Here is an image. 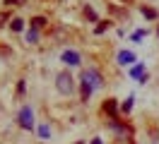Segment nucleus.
<instances>
[{
	"instance_id": "f257e3e1",
	"label": "nucleus",
	"mask_w": 159,
	"mask_h": 144,
	"mask_svg": "<svg viewBox=\"0 0 159 144\" xmlns=\"http://www.w3.org/2000/svg\"><path fill=\"white\" fill-rule=\"evenodd\" d=\"M56 89H58L63 96H70L75 91V79H72V75H70L68 70L58 72V77H56Z\"/></svg>"
},
{
	"instance_id": "f03ea898",
	"label": "nucleus",
	"mask_w": 159,
	"mask_h": 144,
	"mask_svg": "<svg viewBox=\"0 0 159 144\" xmlns=\"http://www.w3.org/2000/svg\"><path fill=\"white\" fill-rule=\"evenodd\" d=\"M82 79H84V82H87L92 89H101V86H104V77H101L99 72L94 70V67L84 70V72H82Z\"/></svg>"
},
{
	"instance_id": "7ed1b4c3",
	"label": "nucleus",
	"mask_w": 159,
	"mask_h": 144,
	"mask_svg": "<svg viewBox=\"0 0 159 144\" xmlns=\"http://www.w3.org/2000/svg\"><path fill=\"white\" fill-rule=\"evenodd\" d=\"M20 125L24 127V130H31V127H34V113H31L29 106H24V108L20 111Z\"/></svg>"
},
{
	"instance_id": "20e7f679",
	"label": "nucleus",
	"mask_w": 159,
	"mask_h": 144,
	"mask_svg": "<svg viewBox=\"0 0 159 144\" xmlns=\"http://www.w3.org/2000/svg\"><path fill=\"white\" fill-rule=\"evenodd\" d=\"M60 60H63L65 65H80V53L77 50H65Z\"/></svg>"
},
{
	"instance_id": "39448f33",
	"label": "nucleus",
	"mask_w": 159,
	"mask_h": 144,
	"mask_svg": "<svg viewBox=\"0 0 159 144\" xmlns=\"http://www.w3.org/2000/svg\"><path fill=\"white\" fill-rule=\"evenodd\" d=\"M118 63L120 65H133V63H135V53H133V50H120L118 53Z\"/></svg>"
},
{
	"instance_id": "423d86ee",
	"label": "nucleus",
	"mask_w": 159,
	"mask_h": 144,
	"mask_svg": "<svg viewBox=\"0 0 159 144\" xmlns=\"http://www.w3.org/2000/svg\"><path fill=\"white\" fill-rule=\"evenodd\" d=\"M104 113H109L116 118V113H118V103H116V98H106L104 101Z\"/></svg>"
},
{
	"instance_id": "0eeeda50",
	"label": "nucleus",
	"mask_w": 159,
	"mask_h": 144,
	"mask_svg": "<svg viewBox=\"0 0 159 144\" xmlns=\"http://www.w3.org/2000/svg\"><path fill=\"white\" fill-rule=\"evenodd\" d=\"M130 77H135V79H140V82H147V75H145V67L142 65L133 67V70H130Z\"/></svg>"
},
{
	"instance_id": "6e6552de",
	"label": "nucleus",
	"mask_w": 159,
	"mask_h": 144,
	"mask_svg": "<svg viewBox=\"0 0 159 144\" xmlns=\"http://www.w3.org/2000/svg\"><path fill=\"white\" fill-rule=\"evenodd\" d=\"M140 12H142L147 19H157V17H159L157 10H154V7H147V5H142V7H140Z\"/></svg>"
},
{
	"instance_id": "1a4fd4ad",
	"label": "nucleus",
	"mask_w": 159,
	"mask_h": 144,
	"mask_svg": "<svg viewBox=\"0 0 159 144\" xmlns=\"http://www.w3.org/2000/svg\"><path fill=\"white\" fill-rule=\"evenodd\" d=\"M46 24H48V22H46V17H34V19H31V29H39V31H41Z\"/></svg>"
},
{
	"instance_id": "9d476101",
	"label": "nucleus",
	"mask_w": 159,
	"mask_h": 144,
	"mask_svg": "<svg viewBox=\"0 0 159 144\" xmlns=\"http://www.w3.org/2000/svg\"><path fill=\"white\" fill-rule=\"evenodd\" d=\"M92 91H94V89H92V86L87 84V82H84V79H82V101H89V96H92Z\"/></svg>"
},
{
	"instance_id": "9b49d317",
	"label": "nucleus",
	"mask_w": 159,
	"mask_h": 144,
	"mask_svg": "<svg viewBox=\"0 0 159 144\" xmlns=\"http://www.w3.org/2000/svg\"><path fill=\"white\" fill-rule=\"evenodd\" d=\"M39 41V29H29L27 31V43H36Z\"/></svg>"
},
{
	"instance_id": "f8f14e48",
	"label": "nucleus",
	"mask_w": 159,
	"mask_h": 144,
	"mask_svg": "<svg viewBox=\"0 0 159 144\" xmlns=\"http://www.w3.org/2000/svg\"><path fill=\"white\" fill-rule=\"evenodd\" d=\"M10 29H12V31H22V29H24V22H22L20 17H15L10 22Z\"/></svg>"
},
{
	"instance_id": "ddd939ff",
	"label": "nucleus",
	"mask_w": 159,
	"mask_h": 144,
	"mask_svg": "<svg viewBox=\"0 0 159 144\" xmlns=\"http://www.w3.org/2000/svg\"><path fill=\"white\" fill-rule=\"evenodd\" d=\"M133 101H135V98H133V96H128V98L123 101V106H120V111H123V113H130V111H133Z\"/></svg>"
},
{
	"instance_id": "4468645a",
	"label": "nucleus",
	"mask_w": 159,
	"mask_h": 144,
	"mask_svg": "<svg viewBox=\"0 0 159 144\" xmlns=\"http://www.w3.org/2000/svg\"><path fill=\"white\" fill-rule=\"evenodd\" d=\"M109 27H111L109 19H104V22H97V34H104V31H106Z\"/></svg>"
},
{
	"instance_id": "2eb2a0df",
	"label": "nucleus",
	"mask_w": 159,
	"mask_h": 144,
	"mask_svg": "<svg viewBox=\"0 0 159 144\" xmlns=\"http://www.w3.org/2000/svg\"><path fill=\"white\" fill-rule=\"evenodd\" d=\"M84 17H89L92 22H97V12H94V10H92L89 5H87V7H84Z\"/></svg>"
},
{
	"instance_id": "dca6fc26",
	"label": "nucleus",
	"mask_w": 159,
	"mask_h": 144,
	"mask_svg": "<svg viewBox=\"0 0 159 144\" xmlns=\"http://www.w3.org/2000/svg\"><path fill=\"white\" fill-rule=\"evenodd\" d=\"M5 5H15V7H22V5H27V0H5Z\"/></svg>"
},
{
	"instance_id": "f3484780",
	"label": "nucleus",
	"mask_w": 159,
	"mask_h": 144,
	"mask_svg": "<svg viewBox=\"0 0 159 144\" xmlns=\"http://www.w3.org/2000/svg\"><path fill=\"white\" fill-rule=\"evenodd\" d=\"M39 134H41V137H43V139H46V137H48V134H51V130H48V127H46V125H43V127H41V130H39Z\"/></svg>"
},
{
	"instance_id": "a211bd4d",
	"label": "nucleus",
	"mask_w": 159,
	"mask_h": 144,
	"mask_svg": "<svg viewBox=\"0 0 159 144\" xmlns=\"http://www.w3.org/2000/svg\"><path fill=\"white\" fill-rule=\"evenodd\" d=\"M140 38H145V31H142V29H140V31H135V34H133V41H140Z\"/></svg>"
},
{
	"instance_id": "6ab92c4d",
	"label": "nucleus",
	"mask_w": 159,
	"mask_h": 144,
	"mask_svg": "<svg viewBox=\"0 0 159 144\" xmlns=\"http://www.w3.org/2000/svg\"><path fill=\"white\" fill-rule=\"evenodd\" d=\"M7 19H10V17H7V12H0V27H5Z\"/></svg>"
},
{
	"instance_id": "aec40b11",
	"label": "nucleus",
	"mask_w": 159,
	"mask_h": 144,
	"mask_svg": "<svg viewBox=\"0 0 159 144\" xmlns=\"http://www.w3.org/2000/svg\"><path fill=\"white\" fill-rule=\"evenodd\" d=\"M89 144H101V139H92V142Z\"/></svg>"
},
{
	"instance_id": "412c9836",
	"label": "nucleus",
	"mask_w": 159,
	"mask_h": 144,
	"mask_svg": "<svg viewBox=\"0 0 159 144\" xmlns=\"http://www.w3.org/2000/svg\"><path fill=\"white\" fill-rule=\"evenodd\" d=\"M120 2H123V5H128V2H133V0H120Z\"/></svg>"
}]
</instances>
